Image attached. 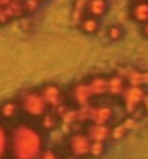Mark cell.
Masks as SVG:
<instances>
[{
  "mask_svg": "<svg viewBox=\"0 0 148 159\" xmlns=\"http://www.w3.org/2000/svg\"><path fill=\"white\" fill-rule=\"evenodd\" d=\"M41 146L39 133L29 126L21 125L12 132V152L16 159H36L41 153Z\"/></svg>",
  "mask_w": 148,
  "mask_h": 159,
  "instance_id": "cell-1",
  "label": "cell"
},
{
  "mask_svg": "<svg viewBox=\"0 0 148 159\" xmlns=\"http://www.w3.org/2000/svg\"><path fill=\"white\" fill-rule=\"evenodd\" d=\"M22 107L26 113L32 114V116H42L47 110V104H45L41 93L36 91L26 93L22 98Z\"/></svg>",
  "mask_w": 148,
  "mask_h": 159,
  "instance_id": "cell-2",
  "label": "cell"
},
{
  "mask_svg": "<svg viewBox=\"0 0 148 159\" xmlns=\"http://www.w3.org/2000/svg\"><path fill=\"white\" fill-rule=\"evenodd\" d=\"M122 96H123V103H125V109H127L128 113L132 114L140 107V104H142L145 93L140 85H129L128 88L123 90Z\"/></svg>",
  "mask_w": 148,
  "mask_h": 159,
  "instance_id": "cell-3",
  "label": "cell"
},
{
  "mask_svg": "<svg viewBox=\"0 0 148 159\" xmlns=\"http://www.w3.org/2000/svg\"><path fill=\"white\" fill-rule=\"evenodd\" d=\"M41 96H42L44 101L47 106H52V107H57L58 104H61V97H63V93H61V88L54 85V84H48L45 87H42L41 90Z\"/></svg>",
  "mask_w": 148,
  "mask_h": 159,
  "instance_id": "cell-4",
  "label": "cell"
},
{
  "mask_svg": "<svg viewBox=\"0 0 148 159\" xmlns=\"http://www.w3.org/2000/svg\"><path fill=\"white\" fill-rule=\"evenodd\" d=\"M70 146H71V151L74 152V155H77V156H83V155H86V153H89V149H90L89 136L74 134L71 138Z\"/></svg>",
  "mask_w": 148,
  "mask_h": 159,
  "instance_id": "cell-5",
  "label": "cell"
},
{
  "mask_svg": "<svg viewBox=\"0 0 148 159\" xmlns=\"http://www.w3.org/2000/svg\"><path fill=\"white\" fill-rule=\"evenodd\" d=\"M90 94L89 87H87V83H79L73 87V98L76 100V103L79 106H87L90 101Z\"/></svg>",
  "mask_w": 148,
  "mask_h": 159,
  "instance_id": "cell-6",
  "label": "cell"
},
{
  "mask_svg": "<svg viewBox=\"0 0 148 159\" xmlns=\"http://www.w3.org/2000/svg\"><path fill=\"white\" fill-rule=\"evenodd\" d=\"M112 117V110L110 107H92V113H90V120H93L96 125H106Z\"/></svg>",
  "mask_w": 148,
  "mask_h": 159,
  "instance_id": "cell-7",
  "label": "cell"
},
{
  "mask_svg": "<svg viewBox=\"0 0 148 159\" xmlns=\"http://www.w3.org/2000/svg\"><path fill=\"white\" fill-rule=\"evenodd\" d=\"M87 87H89V91L93 96H103L107 93V78H103V77H94L87 83Z\"/></svg>",
  "mask_w": 148,
  "mask_h": 159,
  "instance_id": "cell-8",
  "label": "cell"
},
{
  "mask_svg": "<svg viewBox=\"0 0 148 159\" xmlns=\"http://www.w3.org/2000/svg\"><path fill=\"white\" fill-rule=\"evenodd\" d=\"M110 129L106 125H96L94 123L89 129V139H92L93 142H103L109 138Z\"/></svg>",
  "mask_w": 148,
  "mask_h": 159,
  "instance_id": "cell-9",
  "label": "cell"
},
{
  "mask_svg": "<svg viewBox=\"0 0 148 159\" xmlns=\"http://www.w3.org/2000/svg\"><path fill=\"white\" fill-rule=\"evenodd\" d=\"M107 10L106 0H87V15L93 17L103 16Z\"/></svg>",
  "mask_w": 148,
  "mask_h": 159,
  "instance_id": "cell-10",
  "label": "cell"
},
{
  "mask_svg": "<svg viewBox=\"0 0 148 159\" xmlns=\"http://www.w3.org/2000/svg\"><path fill=\"white\" fill-rule=\"evenodd\" d=\"M87 13V0H74L71 9V20L74 23H80Z\"/></svg>",
  "mask_w": 148,
  "mask_h": 159,
  "instance_id": "cell-11",
  "label": "cell"
},
{
  "mask_svg": "<svg viewBox=\"0 0 148 159\" xmlns=\"http://www.w3.org/2000/svg\"><path fill=\"white\" fill-rule=\"evenodd\" d=\"M125 90V80L121 75H112L107 78V94L110 96H121Z\"/></svg>",
  "mask_w": 148,
  "mask_h": 159,
  "instance_id": "cell-12",
  "label": "cell"
},
{
  "mask_svg": "<svg viewBox=\"0 0 148 159\" xmlns=\"http://www.w3.org/2000/svg\"><path fill=\"white\" fill-rule=\"evenodd\" d=\"M3 10L7 13V16L10 17V20H12V19H17V17L26 15L25 9H23V2H22V0H12L6 7H3Z\"/></svg>",
  "mask_w": 148,
  "mask_h": 159,
  "instance_id": "cell-13",
  "label": "cell"
},
{
  "mask_svg": "<svg viewBox=\"0 0 148 159\" xmlns=\"http://www.w3.org/2000/svg\"><path fill=\"white\" fill-rule=\"evenodd\" d=\"M132 17L140 23L148 22V2H138L132 9Z\"/></svg>",
  "mask_w": 148,
  "mask_h": 159,
  "instance_id": "cell-14",
  "label": "cell"
},
{
  "mask_svg": "<svg viewBox=\"0 0 148 159\" xmlns=\"http://www.w3.org/2000/svg\"><path fill=\"white\" fill-rule=\"evenodd\" d=\"M80 26L84 34L94 35L99 30V20H98V17H93V16H89V15H87V16L80 22Z\"/></svg>",
  "mask_w": 148,
  "mask_h": 159,
  "instance_id": "cell-15",
  "label": "cell"
},
{
  "mask_svg": "<svg viewBox=\"0 0 148 159\" xmlns=\"http://www.w3.org/2000/svg\"><path fill=\"white\" fill-rule=\"evenodd\" d=\"M128 81H129V85H140L141 87L142 84L148 81V75H145L142 72H138V71H132L128 75Z\"/></svg>",
  "mask_w": 148,
  "mask_h": 159,
  "instance_id": "cell-16",
  "label": "cell"
},
{
  "mask_svg": "<svg viewBox=\"0 0 148 159\" xmlns=\"http://www.w3.org/2000/svg\"><path fill=\"white\" fill-rule=\"evenodd\" d=\"M16 110H17V104L13 103V101H7L4 103L2 107H0V113L3 117H13L16 114Z\"/></svg>",
  "mask_w": 148,
  "mask_h": 159,
  "instance_id": "cell-17",
  "label": "cell"
},
{
  "mask_svg": "<svg viewBox=\"0 0 148 159\" xmlns=\"http://www.w3.org/2000/svg\"><path fill=\"white\" fill-rule=\"evenodd\" d=\"M42 126L45 129H54L55 126H57V119H55L54 114H48V113H44L42 116Z\"/></svg>",
  "mask_w": 148,
  "mask_h": 159,
  "instance_id": "cell-18",
  "label": "cell"
},
{
  "mask_svg": "<svg viewBox=\"0 0 148 159\" xmlns=\"http://www.w3.org/2000/svg\"><path fill=\"white\" fill-rule=\"evenodd\" d=\"M122 29L119 28V26L113 25V26H110L109 30H107V36H109L110 41H119V39L122 38Z\"/></svg>",
  "mask_w": 148,
  "mask_h": 159,
  "instance_id": "cell-19",
  "label": "cell"
},
{
  "mask_svg": "<svg viewBox=\"0 0 148 159\" xmlns=\"http://www.w3.org/2000/svg\"><path fill=\"white\" fill-rule=\"evenodd\" d=\"M23 2V9H25V13H35L39 9L41 4L35 0H22Z\"/></svg>",
  "mask_w": 148,
  "mask_h": 159,
  "instance_id": "cell-20",
  "label": "cell"
},
{
  "mask_svg": "<svg viewBox=\"0 0 148 159\" xmlns=\"http://www.w3.org/2000/svg\"><path fill=\"white\" fill-rule=\"evenodd\" d=\"M89 153L92 156H100L103 153V142H90Z\"/></svg>",
  "mask_w": 148,
  "mask_h": 159,
  "instance_id": "cell-21",
  "label": "cell"
},
{
  "mask_svg": "<svg viewBox=\"0 0 148 159\" xmlns=\"http://www.w3.org/2000/svg\"><path fill=\"white\" fill-rule=\"evenodd\" d=\"M125 134H127V130H125V127H123L122 125L115 126L113 129L110 130V136H112V139H115V140H119V139H122Z\"/></svg>",
  "mask_w": 148,
  "mask_h": 159,
  "instance_id": "cell-22",
  "label": "cell"
},
{
  "mask_svg": "<svg viewBox=\"0 0 148 159\" xmlns=\"http://www.w3.org/2000/svg\"><path fill=\"white\" fill-rule=\"evenodd\" d=\"M6 143H7V140H6V132H4L3 126L0 125V158L3 156L4 151H6Z\"/></svg>",
  "mask_w": 148,
  "mask_h": 159,
  "instance_id": "cell-23",
  "label": "cell"
},
{
  "mask_svg": "<svg viewBox=\"0 0 148 159\" xmlns=\"http://www.w3.org/2000/svg\"><path fill=\"white\" fill-rule=\"evenodd\" d=\"M63 119L65 123H73V121L77 120V111L76 110H67V111L63 114Z\"/></svg>",
  "mask_w": 148,
  "mask_h": 159,
  "instance_id": "cell-24",
  "label": "cell"
},
{
  "mask_svg": "<svg viewBox=\"0 0 148 159\" xmlns=\"http://www.w3.org/2000/svg\"><path fill=\"white\" fill-rule=\"evenodd\" d=\"M122 126H123V127H125V130H127V132H128V130L134 129V127H135V126H136V120H135V119H134V117H132V116H131V117H127V119H125V120H123Z\"/></svg>",
  "mask_w": 148,
  "mask_h": 159,
  "instance_id": "cell-25",
  "label": "cell"
},
{
  "mask_svg": "<svg viewBox=\"0 0 148 159\" xmlns=\"http://www.w3.org/2000/svg\"><path fill=\"white\" fill-rule=\"evenodd\" d=\"M7 22H10V17H9L7 13L2 9V10H0V25H6Z\"/></svg>",
  "mask_w": 148,
  "mask_h": 159,
  "instance_id": "cell-26",
  "label": "cell"
},
{
  "mask_svg": "<svg viewBox=\"0 0 148 159\" xmlns=\"http://www.w3.org/2000/svg\"><path fill=\"white\" fill-rule=\"evenodd\" d=\"M41 159H58V156L55 155V153H54L52 151H47L45 153H42Z\"/></svg>",
  "mask_w": 148,
  "mask_h": 159,
  "instance_id": "cell-27",
  "label": "cell"
},
{
  "mask_svg": "<svg viewBox=\"0 0 148 159\" xmlns=\"http://www.w3.org/2000/svg\"><path fill=\"white\" fill-rule=\"evenodd\" d=\"M142 104H144L145 113H148V96H145V97H144V100H142Z\"/></svg>",
  "mask_w": 148,
  "mask_h": 159,
  "instance_id": "cell-28",
  "label": "cell"
},
{
  "mask_svg": "<svg viewBox=\"0 0 148 159\" xmlns=\"http://www.w3.org/2000/svg\"><path fill=\"white\" fill-rule=\"evenodd\" d=\"M142 25H144L142 26V34L148 38V22H145V23H142Z\"/></svg>",
  "mask_w": 148,
  "mask_h": 159,
  "instance_id": "cell-29",
  "label": "cell"
},
{
  "mask_svg": "<svg viewBox=\"0 0 148 159\" xmlns=\"http://www.w3.org/2000/svg\"><path fill=\"white\" fill-rule=\"evenodd\" d=\"M138 2H147V0H138Z\"/></svg>",
  "mask_w": 148,
  "mask_h": 159,
  "instance_id": "cell-30",
  "label": "cell"
},
{
  "mask_svg": "<svg viewBox=\"0 0 148 159\" xmlns=\"http://www.w3.org/2000/svg\"><path fill=\"white\" fill-rule=\"evenodd\" d=\"M65 159H74V158H65Z\"/></svg>",
  "mask_w": 148,
  "mask_h": 159,
  "instance_id": "cell-31",
  "label": "cell"
}]
</instances>
